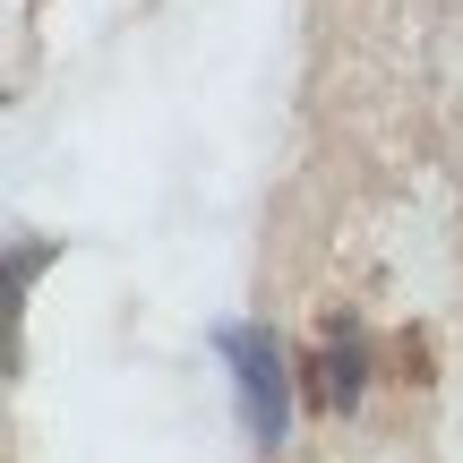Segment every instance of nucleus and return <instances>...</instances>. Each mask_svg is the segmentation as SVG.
Here are the masks:
<instances>
[{
	"instance_id": "nucleus-1",
	"label": "nucleus",
	"mask_w": 463,
	"mask_h": 463,
	"mask_svg": "<svg viewBox=\"0 0 463 463\" xmlns=\"http://www.w3.org/2000/svg\"><path fill=\"white\" fill-rule=\"evenodd\" d=\"M215 352L232 361L249 438H258V447H283V430H292V369H283V344L266 326H215Z\"/></svg>"
},
{
	"instance_id": "nucleus-3",
	"label": "nucleus",
	"mask_w": 463,
	"mask_h": 463,
	"mask_svg": "<svg viewBox=\"0 0 463 463\" xmlns=\"http://www.w3.org/2000/svg\"><path fill=\"white\" fill-rule=\"evenodd\" d=\"M61 241H9V369H17V309H26V283L52 266Z\"/></svg>"
},
{
	"instance_id": "nucleus-2",
	"label": "nucleus",
	"mask_w": 463,
	"mask_h": 463,
	"mask_svg": "<svg viewBox=\"0 0 463 463\" xmlns=\"http://www.w3.org/2000/svg\"><path fill=\"white\" fill-rule=\"evenodd\" d=\"M317 386H326V412H352V403L369 395V335L352 326V317H335V335H326V369H317Z\"/></svg>"
}]
</instances>
